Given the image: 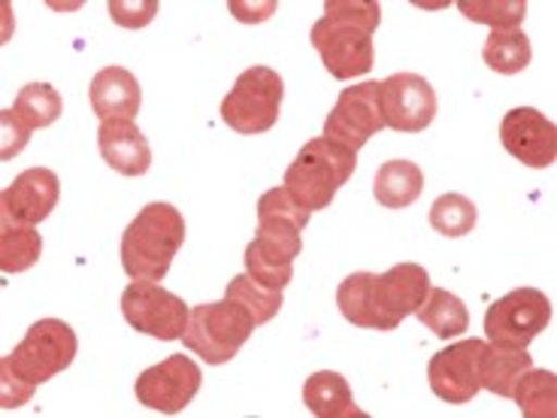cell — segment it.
<instances>
[{"label": "cell", "mask_w": 557, "mask_h": 418, "mask_svg": "<svg viewBox=\"0 0 557 418\" xmlns=\"http://www.w3.org/2000/svg\"><path fill=\"white\" fill-rule=\"evenodd\" d=\"M382 22L376 0H327L309 40L334 79H355L373 70V34Z\"/></svg>", "instance_id": "1"}, {"label": "cell", "mask_w": 557, "mask_h": 418, "mask_svg": "<svg viewBox=\"0 0 557 418\" xmlns=\"http://www.w3.org/2000/svg\"><path fill=\"white\" fill-rule=\"evenodd\" d=\"M185 243V219L173 204H149L127 224L119 258L131 279L161 282Z\"/></svg>", "instance_id": "2"}, {"label": "cell", "mask_w": 557, "mask_h": 418, "mask_svg": "<svg viewBox=\"0 0 557 418\" xmlns=\"http://www.w3.org/2000/svg\"><path fill=\"white\" fill-rule=\"evenodd\" d=\"M355 168L358 152L327 137L309 139L285 170V192L309 212H319L334 204L336 192L351 180Z\"/></svg>", "instance_id": "3"}, {"label": "cell", "mask_w": 557, "mask_h": 418, "mask_svg": "<svg viewBox=\"0 0 557 418\" xmlns=\"http://www.w3.org/2000/svg\"><path fill=\"white\" fill-rule=\"evenodd\" d=\"M251 331H255V319L249 309L224 297L219 304H200L188 312L182 343L188 352L200 355L209 367H222L237 358Z\"/></svg>", "instance_id": "4"}, {"label": "cell", "mask_w": 557, "mask_h": 418, "mask_svg": "<svg viewBox=\"0 0 557 418\" xmlns=\"http://www.w3.org/2000/svg\"><path fill=\"white\" fill-rule=\"evenodd\" d=\"M79 352L76 331L61 319H40L28 328L25 340L3 355V367H10L15 377L30 385H42L58 373H64Z\"/></svg>", "instance_id": "5"}, {"label": "cell", "mask_w": 557, "mask_h": 418, "mask_svg": "<svg viewBox=\"0 0 557 418\" xmlns=\"http://www.w3.org/2000/svg\"><path fill=\"white\" fill-rule=\"evenodd\" d=\"M282 98H285V83L276 70H243L227 98L222 100V122L243 137L267 134L278 122Z\"/></svg>", "instance_id": "6"}, {"label": "cell", "mask_w": 557, "mask_h": 418, "mask_svg": "<svg viewBox=\"0 0 557 418\" xmlns=\"http://www.w3.org/2000/svg\"><path fill=\"white\" fill-rule=\"evenodd\" d=\"M552 324V300L540 288H516L485 312V336L497 346L528 348Z\"/></svg>", "instance_id": "7"}, {"label": "cell", "mask_w": 557, "mask_h": 418, "mask_svg": "<svg viewBox=\"0 0 557 418\" xmlns=\"http://www.w3.org/2000/svg\"><path fill=\"white\" fill-rule=\"evenodd\" d=\"M188 304L180 294L161 288L158 282L134 279L122 292V316L125 321L139 331V334L154 336L161 343L182 340L185 324H188Z\"/></svg>", "instance_id": "8"}, {"label": "cell", "mask_w": 557, "mask_h": 418, "mask_svg": "<svg viewBox=\"0 0 557 418\" xmlns=\"http://www.w3.org/2000/svg\"><path fill=\"white\" fill-rule=\"evenodd\" d=\"M431 292V276L421 265H397L370 282V316L373 331H394L406 316H416Z\"/></svg>", "instance_id": "9"}, {"label": "cell", "mask_w": 557, "mask_h": 418, "mask_svg": "<svg viewBox=\"0 0 557 418\" xmlns=\"http://www.w3.org/2000/svg\"><path fill=\"white\" fill-rule=\"evenodd\" d=\"M382 127L388 125H385V112H382L379 83H361L343 88V95L336 98L334 110L324 122V137L358 152Z\"/></svg>", "instance_id": "10"}, {"label": "cell", "mask_w": 557, "mask_h": 418, "mask_svg": "<svg viewBox=\"0 0 557 418\" xmlns=\"http://www.w3.org/2000/svg\"><path fill=\"white\" fill-rule=\"evenodd\" d=\"M200 382H203V373L188 355H170L161 364L143 370L134 391L143 406L164 416H176L195 401Z\"/></svg>", "instance_id": "11"}, {"label": "cell", "mask_w": 557, "mask_h": 418, "mask_svg": "<svg viewBox=\"0 0 557 418\" xmlns=\"http://www.w3.org/2000/svg\"><path fill=\"white\" fill-rule=\"evenodd\" d=\"M482 348L485 340H460L451 343L443 352H436L428 364V382L431 391L446 401V404H470L475 394L482 391L479 379V361H482Z\"/></svg>", "instance_id": "12"}, {"label": "cell", "mask_w": 557, "mask_h": 418, "mask_svg": "<svg viewBox=\"0 0 557 418\" xmlns=\"http://www.w3.org/2000/svg\"><path fill=\"white\" fill-rule=\"evenodd\" d=\"M385 125L400 134H421L436 119V91L418 73H394L379 83Z\"/></svg>", "instance_id": "13"}, {"label": "cell", "mask_w": 557, "mask_h": 418, "mask_svg": "<svg viewBox=\"0 0 557 418\" xmlns=\"http://www.w3.org/2000/svg\"><path fill=\"white\" fill-rule=\"evenodd\" d=\"M500 143L524 168H552L557 158V131L552 119L533 107H516L503 115Z\"/></svg>", "instance_id": "14"}, {"label": "cell", "mask_w": 557, "mask_h": 418, "mask_svg": "<svg viewBox=\"0 0 557 418\" xmlns=\"http://www.w3.org/2000/svg\"><path fill=\"white\" fill-rule=\"evenodd\" d=\"M58 195H61V182H58L55 170L49 168H30L18 173L13 185L3 188L0 195V216L3 224H34L46 222L58 207Z\"/></svg>", "instance_id": "15"}, {"label": "cell", "mask_w": 557, "mask_h": 418, "mask_svg": "<svg viewBox=\"0 0 557 418\" xmlns=\"http://www.w3.org/2000/svg\"><path fill=\"white\" fill-rule=\"evenodd\" d=\"M100 158L122 176H143L152 168V149L134 119H107L98 131Z\"/></svg>", "instance_id": "16"}, {"label": "cell", "mask_w": 557, "mask_h": 418, "mask_svg": "<svg viewBox=\"0 0 557 418\" xmlns=\"http://www.w3.org/2000/svg\"><path fill=\"white\" fill-rule=\"evenodd\" d=\"M91 107L100 122L107 119H134L143 103V88L137 76L125 67H103L88 88Z\"/></svg>", "instance_id": "17"}, {"label": "cell", "mask_w": 557, "mask_h": 418, "mask_svg": "<svg viewBox=\"0 0 557 418\" xmlns=\"http://www.w3.org/2000/svg\"><path fill=\"white\" fill-rule=\"evenodd\" d=\"M304 404L319 418H367L361 406L355 404L346 377L334 370H319L304 382Z\"/></svg>", "instance_id": "18"}, {"label": "cell", "mask_w": 557, "mask_h": 418, "mask_svg": "<svg viewBox=\"0 0 557 418\" xmlns=\"http://www.w3.org/2000/svg\"><path fill=\"white\" fill-rule=\"evenodd\" d=\"M530 367H533V358L528 355V348H509L497 346V343H485L482 361H479L482 389L494 391L500 397H512L518 379L524 377Z\"/></svg>", "instance_id": "19"}, {"label": "cell", "mask_w": 557, "mask_h": 418, "mask_svg": "<svg viewBox=\"0 0 557 418\" xmlns=\"http://www.w3.org/2000/svg\"><path fill=\"white\" fill-rule=\"evenodd\" d=\"M424 192V173L406 158L385 161L373 176V195L385 209H406Z\"/></svg>", "instance_id": "20"}, {"label": "cell", "mask_w": 557, "mask_h": 418, "mask_svg": "<svg viewBox=\"0 0 557 418\" xmlns=\"http://www.w3.org/2000/svg\"><path fill=\"white\" fill-rule=\"evenodd\" d=\"M418 321L440 336V340H448V336L463 334L470 328V312L463 307L458 294L446 292V288H431L424 304L416 309Z\"/></svg>", "instance_id": "21"}, {"label": "cell", "mask_w": 557, "mask_h": 418, "mask_svg": "<svg viewBox=\"0 0 557 418\" xmlns=\"http://www.w3.org/2000/svg\"><path fill=\"white\" fill-rule=\"evenodd\" d=\"M482 58L494 73L500 76H516L521 70H528L533 49L524 30H491V37L482 46Z\"/></svg>", "instance_id": "22"}, {"label": "cell", "mask_w": 557, "mask_h": 418, "mask_svg": "<svg viewBox=\"0 0 557 418\" xmlns=\"http://www.w3.org/2000/svg\"><path fill=\"white\" fill-rule=\"evenodd\" d=\"M518 409L524 418H555L557 416V377L552 370L530 367L524 377L518 379L516 391Z\"/></svg>", "instance_id": "23"}, {"label": "cell", "mask_w": 557, "mask_h": 418, "mask_svg": "<svg viewBox=\"0 0 557 418\" xmlns=\"http://www.w3.org/2000/svg\"><path fill=\"white\" fill-rule=\"evenodd\" d=\"M42 237L34 228L25 224H3L0 231V270L10 273H25L40 261Z\"/></svg>", "instance_id": "24"}, {"label": "cell", "mask_w": 557, "mask_h": 418, "mask_svg": "<svg viewBox=\"0 0 557 418\" xmlns=\"http://www.w3.org/2000/svg\"><path fill=\"white\" fill-rule=\"evenodd\" d=\"M61 110H64L61 95H58L55 88H52L49 83L25 85V88L15 95V103H13V112L30 127V131L55 125L58 119H61Z\"/></svg>", "instance_id": "25"}, {"label": "cell", "mask_w": 557, "mask_h": 418, "mask_svg": "<svg viewBox=\"0 0 557 418\" xmlns=\"http://www.w3.org/2000/svg\"><path fill=\"white\" fill-rule=\"evenodd\" d=\"M475 222H479V209L470 197L448 192V195L436 197L431 207V228L443 237H467L473 234Z\"/></svg>", "instance_id": "26"}, {"label": "cell", "mask_w": 557, "mask_h": 418, "mask_svg": "<svg viewBox=\"0 0 557 418\" xmlns=\"http://www.w3.org/2000/svg\"><path fill=\"white\" fill-rule=\"evenodd\" d=\"M224 297H231V300H237V304L249 309L251 319H255V328L276 319L278 309H282V292H270L264 285H258L249 273H239V276L231 279Z\"/></svg>", "instance_id": "27"}, {"label": "cell", "mask_w": 557, "mask_h": 418, "mask_svg": "<svg viewBox=\"0 0 557 418\" xmlns=\"http://www.w3.org/2000/svg\"><path fill=\"white\" fill-rule=\"evenodd\" d=\"M458 10L470 22H482L491 30H516L528 15V3L524 0H460Z\"/></svg>", "instance_id": "28"}, {"label": "cell", "mask_w": 557, "mask_h": 418, "mask_svg": "<svg viewBox=\"0 0 557 418\" xmlns=\"http://www.w3.org/2000/svg\"><path fill=\"white\" fill-rule=\"evenodd\" d=\"M376 273H367L358 270L339 282L336 288V307L343 312V319L348 324H358V328H370L373 331V316H370V282Z\"/></svg>", "instance_id": "29"}, {"label": "cell", "mask_w": 557, "mask_h": 418, "mask_svg": "<svg viewBox=\"0 0 557 418\" xmlns=\"http://www.w3.org/2000/svg\"><path fill=\"white\" fill-rule=\"evenodd\" d=\"M243 261H246V273L270 292H282L294 279V261H282L276 255H267L264 249H258L255 239L246 246Z\"/></svg>", "instance_id": "30"}, {"label": "cell", "mask_w": 557, "mask_h": 418, "mask_svg": "<svg viewBox=\"0 0 557 418\" xmlns=\"http://www.w3.org/2000/svg\"><path fill=\"white\" fill-rule=\"evenodd\" d=\"M258 219H276V222H292L297 228H307L312 212L307 207H300L285 192V185H282V188H270L267 195H261V200H258Z\"/></svg>", "instance_id": "31"}, {"label": "cell", "mask_w": 557, "mask_h": 418, "mask_svg": "<svg viewBox=\"0 0 557 418\" xmlns=\"http://www.w3.org/2000/svg\"><path fill=\"white\" fill-rule=\"evenodd\" d=\"M110 15L122 28H146L158 15V0H143V3H127V0H110Z\"/></svg>", "instance_id": "32"}, {"label": "cell", "mask_w": 557, "mask_h": 418, "mask_svg": "<svg viewBox=\"0 0 557 418\" xmlns=\"http://www.w3.org/2000/svg\"><path fill=\"white\" fill-rule=\"evenodd\" d=\"M0 134H3V146H0V158L10 161L13 155H18L30 139V127L15 115L13 110L0 112Z\"/></svg>", "instance_id": "33"}, {"label": "cell", "mask_w": 557, "mask_h": 418, "mask_svg": "<svg viewBox=\"0 0 557 418\" xmlns=\"http://www.w3.org/2000/svg\"><path fill=\"white\" fill-rule=\"evenodd\" d=\"M34 389H37V385L18 379L10 367L0 364V406H3V409H15V406L28 404Z\"/></svg>", "instance_id": "34"}, {"label": "cell", "mask_w": 557, "mask_h": 418, "mask_svg": "<svg viewBox=\"0 0 557 418\" xmlns=\"http://www.w3.org/2000/svg\"><path fill=\"white\" fill-rule=\"evenodd\" d=\"M231 13L237 15L239 22H267L276 13V3H264V7H246V3H231Z\"/></svg>", "instance_id": "35"}]
</instances>
